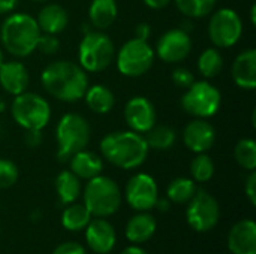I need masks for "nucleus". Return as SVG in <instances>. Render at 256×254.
I'll return each instance as SVG.
<instances>
[{
  "mask_svg": "<svg viewBox=\"0 0 256 254\" xmlns=\"http://www.w3.org/2000/svg\"><path fill=\"white\" fill-rule=\"evenodd\" d=\"M40 81L48 94L68 103L84 99L88 88L87 72L80 64L69 60L50 63L44 69Z\"/></svg>",
  "mask_w": 256,
  "mask_h": 254,
  "instance_id": "nucleus-1",
  "label": "nucleus"
},
{
  "mask_svg": "<svg viewBox=\"0 0 256 254\" xmlns=\"http://www.w3.org/2000/svg\"><path fill=\"white\" fill-rule=\"evenodd\" d=\"M148 145L144 135L134 130L112 132L100 141L102 156L120 169L140 168L148 157Z\"/></svg>",
  "mask_w": 256,
  "mask_h": 254,
  "instance_id": "nucleus-2",
  "label": "nucleus"
},
{
  "mask_svg": "<svg viewBox=\"0 0 256 254\" xmlns=\"http://www.w3.org/2000/svg\"><path fill=\"white\" fill-rule=\"evenodd\" d=\"M40 37V28L36 18L28 13H12L9 15L0 28V39L4 49L18 57L24 58L33 54L38 48Z\"/></svg>",
  "mask_w": 256,
  "mask_h": 254,
  "instance_id": "nucleus-3",
  "label": "nucleus"
},
{
  "mask_svg": "<svg viewBox=\"0 0 256 254\" xmlns=\"http://www.w3.org/2000/svg\"><path fill=\"white\" fill-rule=\"evenodd\" d=\"M122 190L118 184L105 175L88 180L84 189V205L94 217H108L118 211L122 205Z\"/></svg>",
  "mask_w": 256,
  "mask_h": 254,
  "instance_id": "nucleus-4",
  "label": "nucleus"
},
{
  "mask_svg": "<svg viewBox=\"0 0 256 254\" xmlns=\"http://www.w3.org/2000/svg\"><path fill=\"white\" fill-rule=\"evenodd\" d=\"M88 121L75 112L63 115L56 129L57 157L60 162H68L74 154L84 150L90 141Z\"/></svg>",
  "mask_w": 256,
  "mask_h": 254,
  "instance_id": "nucleus-5",
  "label": "nucleus"
},
{
  "mask_svg": "<svg viewBox=\"0 0 256 254\" xmlns=\"http://www.w3.org/2000/svg\"><path fill=\"white\" fill-rule=\"evenodd\" d=\"M116 55L111 37L100 30L88 31L82 37L78 49L80 66L90 73H98L110 67Z\"/></svg>",
  "mask_w": 256,
  "mask_h": 254,
  "instance_id": "nucleus-6",
  "label": "nucleus"
},
{
  "mask_svg": "<svg viewBox=\"0 0 256 254\" xmlns=\"http://www.w3.org/2000/svg\"><path fill=\"white\" fill-rule=\"evenodd\" d=\"M10 112L16 124L26 130H42L51 120V106L48 100L28 91L15 96Z\"/></svg>",
  "mask_w": 256,
  "mask_h": 254,
  "instance_id": "nucleus-7",
  "label": "nucleus"
},
{
  "mask_svg": "<svg viewBox=\"0 0 256 254\" xmlns=\"http://www.w3.org/2000/svg\"><path fill=\"white\" fill-rule=\"evenodd\" d=\"M222 105L220 91L208 81H195L182 97L183 109L195 118H210L216 115Z\"/></svg>",
  "mask_w": 256,
  "mask_h": 254,
  "instance_id": "nucleus-8",
  "label": "nucleus"
},
{
  "mask_svg": "<svg viewBox=\"0 0 256 254\" xmlns=\"http://www.w3.org/2000/svg\"><path fill=\"white\" fill-rule=\"evenodd\" d=\"M154 57V49L147 40L134 37L118 49L117 69L122 75L129 78L142 76L152 69Z\"/></svg>",
  "mask_w": 256,
  "mask_h": 254,
  "instance_id": "nucleus-9",
  "label": "nucleus"
},
{
  "mask_svg": "<svg viewBox=\"0 0 256 254\" xmlns=\"http://www.w3.org/2000/svg\"><path fill=\"white\" fill-rule=\"evenodd\" d=\"M188 204L186 220L194 231L208 232L218 225L220 219V207L213 195L206 190H196Z\"/></svg>",
  "mask_w": 256,
  "mask_h": 254,
  "instance_id": "nucleus-10",
  "label": "nucleus"
},
{
  "mask_svg": "<svg viewBox=\"0 0 256 254\" xmlns=\"http://www.w3.org/2000/svg\"><path fill=\"white\" fill-rule=\"evenodd\" d=\"M208 36L218 48H231L243 36V21L240 15L230 7L213 13L208 24Z\"/></svg>",
  "mask_w": 256,
  "mask_h": 254,
  "instance_id": "nucleus-11",
  "label": "nucleus"
},
{
  "mask_svg": "<svg viewBox=\"0 0 256 254\" xmlns=\"http://www.w3.org/2000/svg\"><path fill=\"white\" fill-rule=\"evenodd\" d=\"M124 198L136 211H148L154 208L159 199V187L156 180L144 172L134 175L126 184Z\"/></svg>",
  "mask_w": 256,
  "mask_h": 254,
  "instance_id": "nucleus-12",
  "label": "nucleus"
},
{
  "mask_svg": "<svg viewBox=\"0 0 256 254\" xmlns=\"http://www.w3.org/2000/svg\"><path fill=\"white\" fill-rule=\"evenodd\" d=\"M192 51V39L182 28H172L162 34L154 54L165 63H180Z\"/></svg>",
  "mask_w": 256,
  "mask_h": 254,
  "instance_id": "nucleus-13",
  "label": "nucleus"
},
{
  "mask_svg": "<svg viewBox=\"0 0 256 254\" xmlns=\"http://www.w3.org/2000/svg\"><path fill=\"white\" fill-rule=\"evenodd\" d=\"M156 109L154 105L142 96H135L128 100L124 106V120L130 130L136 133H147L156 124Z\"/></svg>",
  "mask_w": 256,
  "mask_h": 254,
  "instance_id": "nucleus-14",
  "label": "nucleus"
},
{
  "mask_svg": "<svg viewBox=\"0 0 256 254\" xmlns=\"http://www.w3.org/2000/svg\"><path fill=\"white\" fill-rule=\"evenodd\" d=\"M183 141L190 151L207 153L216 142V130L206 118H195L186 124Z\"/></svg>",
  "mask_w": 256,
  "mask_h": 254,
  "instance_id": "nucleus-15",
  "label": "nucleus"
},
{
  "mask_svg": "<svg viewBox=\"0 0 256 254\" xmlns=\"http://www.w3.org/2000/svg\"><path fill=\"white\" fill-rule=\"evenodd\" d=\"M86 240L88 247L98 254H108L117 243L116 229L104 217L90 220L86 228Z\"/></svg>",
  "mask_w": 256,
  "mask_h": 254,
  "instance_id": "nucleus-16",
  "label": "nucleus"
},
{
  "mask_svg": "<svg viewBox=\"0 0 256 254\" xmlns=\"http://www.w3.org/2000/svg\"><path fill=\"white\" fill-rule=\"evenodd\" d=\"M228 249L232 254H256V223L252 219L232 226L228 234Z\"/></svg>",
  "mask_w": 256,
  "mask_h": 254,
  "instance_id": "nucleus-17",
  "label": "nucleus"
},
{
  "mask_svg": "<svg viewBox=\"0 0 256 254\" xmlns=\"http://www.w3.org/2000/svg\"><path fill=\"white\" fill-rule=\"evenodd\" d=\"M30 82L27 67L20 61H6L0 66V85L12 96L27 91Z\"/></svg>",
  "mask_w": 256,
  "mask_h": 254,
  "instance_id": "nucleus-18",
  "label": "nucleus"
},
{
  "mask_svg": "<svg viewBox=\"0 0 256 254\" xmlns=\"http://www.w3.org/2000/svg\"><path fill=\"white\" fill-rule=\"evenodd\" d=\"M232 79L243 90L256 88V51L254 48L240 52L232 64Z\"/></svg>",
  "mask_w": 256,
  "mask_h": 254,
  "instance_id": "nucleus-19",
  "label": "nucleus"
},
{
  "mask_svg": "<svg viewBox=\"0 0 256 254\" xmlns=\"http://www.w3.org/2000/svg\"><path fill=\"white\" fill-rule=\"evenodd\" d=\"M36 22L40 31L46 34H58L69 24V15L64 7L60 4H46L38 13Z\"/></svg>",
  "mask_w": 256,
  "mask_h": 254,
  "instance_id": "nucleus-20",
  "label": "nucleus"
},
{
  "mask_svg": "<svg viewBox=\"0 0 256 254\" xmlns=\"http://www.w3.org/2000/svg\"><path fill=\"white\" fill-rule=\"evenodd\" d=\"M69 162H70V171L80 180H92L100 175L104 169V162L100 156H98L93 151H87L86 148L74 154L69 159Z\"/></svg>",
  "mask_w": 256,
  "mask_h": 254,
  "instance_id": "nucleus-21",
  "label": "nucleus"
},
{
  "mask_svg": "<svg viewBox=\"0 0 256 254\" xmlns=\"http://www.w3.org/2000/svg\"><path fill=\"white\" fill-rule=\"evenodd\" d=\"M158 229L156 219L148 213L135 214L126 225V237L134 244H142L148 241Z\"/></svg>",
  "mask_w": 256,
  "mask_h": 254,
  "instance_id": "nucleus-22",
  "label": "nucleus"
},
{
  "mask_svg": "<svg viewBox=\"0 0 256 254\" xmlns=\"http://www.w3.org/2000/svg\"><path fill=\"white\" fill-rule=\"evenodd\" d=\"M118 15V6L116 0H93L88 7V18L94 28L106 30L110 28Z\"/></svg>",
  "mask_w": 256,
  "mask_h": 254,
  "instance_id": "nucleus-23",
  "label": "nucleus"
},
{
  "mask_svg": "<svg viewBox=\"0 0 256 254\" xmlns=\"http://www.w3.org/2000/svg\"><path fill=\"white\" fill-rule=\"evenodd\" d=\"M84 99H86L87 106L96 114H108L116 105L114 93L106 85H102V84H96L87 88Z\"/></svg>",
  "mask_w": 256,
  "mask_h": 254,
  "instance_id": "nucleus-24",
  "label": "nucleus"
},
{
  "mask_svg": "<svg viewBox=\"0 0 256 254\" xmlns=\"http://www.w3.org/2000/svg\"><path fill=\"white\" fill-rule=\"evenodd\" d=\"M56 190L63 204H72L81 193L80 178L72 171H62L56 178Z\"/></svg>",
  "mask_w": 256,
  "mask_h": 254,
  "instance_id": "nucleus-25",
  "label": "nucleus"
},
{
  "mask_svg": "<svg viewBox=\"0 0 256 254\" xmlns=\"http://www.w3.org/2000/svg\"><path fill=\"white\" fill-rule=\"evenodd\" d=\"M92 220V214L90 211L86 208V205L82 204H74L69 205L63 214H62V225L64 229L68 231H81V229H86L87 225L90 223Z\"/></svg>",
  "mask_w": 256,
  "mask_h": 254,
  "instance_id": "nucleus-26",
  "label": "nucleus"
},
{
  "mask_svg": "<svg viewBox=\"0 0 256 254\" xmlns=\"http://www.w3.org/2000/svg\"><path fill=\"white\" fill-rule=\"evenodd\" d=\"M148 148L168 150L177 141V132L170 126H153L147 133H144Z\"/></svg>",
  "mask_w": 256,
  "mask_h": 254,
  "instance_id": "nucleus-27",
  "label": "nucleus"
},
{
  "mask_svg": "<svg viewBox=\"0 0 256 254\" xmlns=\"http://www.w3.org/2000/svg\"><path fill=\"white\" fill-rule=\"evenodd\" d=\"M224 69V55L218 48H207L198 58V70L204 78H214Z\"/></svg>",
  "mask_w": 256,
  "mask_h": 254,
  "instance_id": "nucleus-28",
  "label": "nucleus"
},
{
  "mask_svg": "<svg viewBox=\"0 0 256 254\" xmlns=\"http://www.w3.org/2000/svg\"><path fill=\"white\" fill-rule=\"evenodd\" d=\"M196 190H198L196 189V183L194 180L180 177V178H176V180H172L170 183L166 195H168V199L171 202L186 204V202H189L194 198Z\"/></svg>",
  "mask_w": 256,
  "mask_h": 254,
  "instance_id": "nucleus-29",
  "label": "nucleus"
},
{
  "mask_svg": "<svg viewBox=\"0 0 256 254\" xmlns=\"http://www.w3.org/2000/svg\"><path fill=\"white\" fill-rule=\"evenodd\" d=\"M218 0H176L177 9L188 18H204L214 9Z\"/></svg>",
  "mask_w": 256,
  "mask_h": 254,
  "instance_id": "nucleus-30",
  "label": "nucleus"
},
{
  "mask_svg": "<svg viewBox=\"0 0 256 254\" xmlns=\"http://www.w3.org/2000/svg\"><path fill=\"white\" fill-rule=\"evenodd\" d=\"M190 174L194 181L207 183L214 175V162L206 153H198L196 157L190 163Z\"/></svg>",
  "mask_w": 256,
  "mask_h": 254,
  "instance_id": "nucleus-31",
  "label": "nucleus"
},
{
  "mask_svg": "<svg viewBox=\"0 0 256 254\" xmlns=\"http://www.w3.org/2000/svg\"><path fill=\"white\" fill-rule=\"evenodd\" d=\"M234 156L237 163L248 169V171H255L256 168V142L250 138H244L237 142Z\"/></svg>",
  "mask_w": 256,
  "mask_h": 254,
  "instance_id": "nucleus-32",
  "label": "nucleus"
},
{
  "mask_svg": "<svg viewBox=\"0 0 256 254\" xmlns=\"http://www.w3.org/2000/svg\"><path fill=\"white\" fill-rule=\"evenodd\" d=\"M18 168L12 160L0 159V189L12 187L18 180Z\"/></svg>",
  "mask_w": 256,
  "mask_h": 254,
  "instance_id": "nucleus-33",
  "label": "nucleus"
},
{
  "mask_svg": "<svg viewBox=\"0 0 256 254\" xmlns=\"http://www.w3.org/2000/svg\"><path fill=\"white\" fill-rule=\"evenodd\" d=\"M36 49H39L46 55H52L60 49V40L56 37V34H46V33L40 34Z\"/></svg>",
  "mask_w": 256,
  "mask_h": 254,
  "instance_id": "nucleus-34",
  "label": "nucleus"
},
{
  "mask_svg": "<svg viewBox=\"0 0 256 254\" xmlns=\"http://www.w3.org/2000/svg\"><path fill=\"white\" fill-rule=\"evenodd\" d=\"M172 82L180 88H189L195 82V75L186 67H177L172 70Z\"/></svg>",
  "mask_w": 256,
  "mask_h": 254,
  "instance_id": "nucleus-35",
  "label": "nucleus"
},
{
  "mask_svg": "<svg viewBox=\"0 0 256 254\" xmlns=\"http://www.w3.org/2000/svg\"><path fill=\"white\" fill-rule=\"evenodd\" d=\"M52 254H87V250L80 243L68 241V243L60 244L58 247H56Z\"/></svg>",
  "mask_w": 256,
  "mask_h": 254,
  "instance_id": "nucleus-36",
  "label": "nucleus"
},
{
  "mask_svg": "<svg viewBox=\"0 0 256 254\" xmlns=\"http://www.w3.org/2000/svg\"><path fill=\"white\" fill-rule=\"evenodd\" d=\"M246 195L250 201V204L256 205V174L255 171H250L248 181H246Z\"/></svg>",
  "mask_w": 256,
  "mask_h": 254,
  "instance_id": "nucleus-37",
  "label": "nucleus"
},
{
  "mask_svg": "<svg viewBox=\"0 0 256 254\" xmlns=\"http://www.w3.org/2000/svg\"><path fill=\"white\" fill-rule=\"evenodd\" d=\"M152 34V27L148 22H141L135 27V37L141 39V40H148Z\"/></svg>",
  "mask_w": 256,
  "mask_h": 254,
  "instance_id": "nucleus-38",
  "label": "nucleus"
},
{
  "mask_svg": "<svg viewBox=\"0 0 256 254\" xmlns=\"http://www.w3.org/2000/svg\"><path fill=\"white\" fill-rule=\"evenodd\" d=\"M26 142L30 147H38L42 142L40 130H27V133H26Z\"/></svg>",
  "mask_w": 256,
  "mask_h": 254,
  "instance_id": "nucleus-39",
  "label": "nucleus"
},
{
  "mask_svg": "<svg viewBox=\"0 0 256 254\" xmlns=\"http://www.w3.org/2000/svg\"><path fill=\"white\" fill-rule=\"evenodd\" d=\"M20 0H0V15L12 12Z\"/></svg>",
  "mask_w": 256,
  "mask_h": 254,
  "instance_id": "nucleus-40",
  "label": "nucleus"
},
{
  "mask_svg": "<svg viewBox=\"0 0 256 254\" xmlns=\"http://www.w3.org/2000/svg\"><path fill=\"white\" fill-rule=\"evenodd\" d=\"M146 6H148L150 9H164L165 6H168L172 0H142Z\"/></svg>",
  "mask_w": 256,
  "mask_h": 254,
  "instance_id": "nucleus-41",
  "label": "nucleus"
},
{
  "mask_svg": "<svg viewBox=\"0 0 256 254\" xmlns=\"http://www.w3.org/2000/svg\"><path fill=\"white\" fill-rule=\"evenodd\" d=\"M120 254H148L144 249H141V247H136V246H130V247H128V249H124L123 252Z\"/></svg>",
  "mask_w": 256,
  "mask_h": 254,
  "instance_id": "nucleus-42",
  "label": "nucleus"
},
{
  "mask_svg": "<svg viewBox=\"0 0 256 254\" xmlns=\"http://www.w3.org/2000/svg\"><path fill=\"white\" fill-rule=\"evenodd\" d=\"M250 22H252V24H255L256 22V6L255 4L250 7Z\"/></svg>",
  "mask_w": 256,
  "mask_h": 254,
  "instance_id": "nucleus-43",
  "label": "nucleus"
},
{
  "mask_svg": "<svg viewBox=\"0 0 256 254\" xmlns=\"http://www.w3.org/2000/svg\"><path fill=\"white\" fill-rule=\"evenodd\" d=\"M3 63H4V55H3V51L0 49V66H2Z\"/></svg>",
  "mask_w": 256,
  "mask_h": 254,
  "instance_id": "nucleus-44",
  "label": "nucleus"
},
{
  "mask_svg": "<svg viewBox=\"0 0 256 254\" xmlns=\"http://www.w3.org/2000/svg\"><path fill=\"white\" fill-rule=\"evenodd\" d=\"M32 1H46V0H32Z\"/></svg>",
  "mask_w": 256,
  "mask_h": 254,
  "instance_id": "nucleus-45",
  "label": "nucleus"
}]
</instances>
